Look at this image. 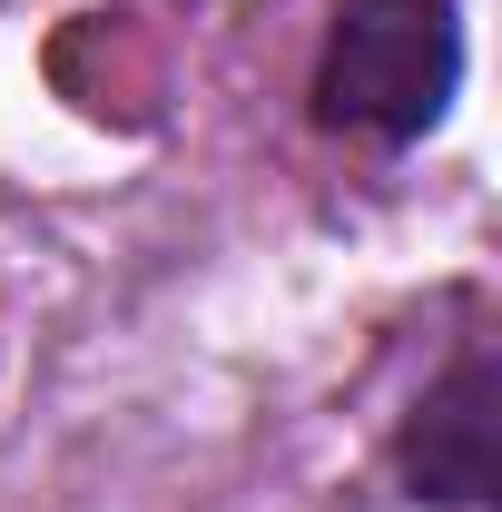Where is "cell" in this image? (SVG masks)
Wrapping results in <instances>:
<instances>
[{"mask_svg": "<svg viewBox=\"0 0 502 512\" xmlns=\"http://www.w3.org/2000/svg\"><path fill=\"white\" fill-rule=\"evenodd\" d=\"M463 79V20L453 0H345L315 69V119L355 128L375 148H414Z\"/></svg>", "mask_w": 502, "mask_h": 512, "instance_id": "6da1fadb", "label": "cell"}, {"mask_svg": "<svg viewBox=\"0 0 502 512\" xmlns=\"http://www.w3.org/2000/svg\"><path fill=\"white\" fill-rule=\"evenodd\" d=\"M404 473L424 503H453V512L493 503V355L483 345L424 394V414L404 434Z\"/></svg>", "mask_w": 502, "mask_h": 512, "instance_id": "7a4b0ae2", "label": "cell"}]
</instances>
